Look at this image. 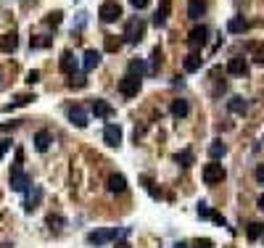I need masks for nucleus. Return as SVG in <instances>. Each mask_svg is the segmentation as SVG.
<instances>
[{
    "label": "nucleus",
    "instance_id": "nucleus-41",
    "mask_svg": "<svg viewBox=\"0 0 264 248\" xmlns=\"http://www.w3.org/2000/svg\"><path fill=\"white\" fill-rule=\"evenodd\" d=\"M256 206H259V211H264V193L259 195V201H256Z\"/></svg>",
    "mask_w": 264,
    "mask_h": 248
},
{
    "label": "nucleus",
    "instance_id": "nucleus-13",
    "mask_svg": "<svg viewBox=\"0 0 264 248\" xmlns=\"http://www.w3.org/2000/svg\"><path fill=\"white\" fill-rule=\"evenodd\" d=\"M106 187H109V193H124L127 190V180H124V174H109Z\"/></svg>",
    "mask_w": 264,
    "mask_h": 248
},
{
    "label": "nucleus",
    "instance_id": "nucleus-4",
    "mask_svg": "<svg viewBox=\"0 0 264 248\" xmlns=\"http://www.w3.org/2000/svg\"><path fill=\"white\" fill-rule=\"evenodd\" d=\"M119 92L124 98H135L137 92H140V77H135V74H124L122 79H119Z\"/></svg>",
    "mask_w": 264,
    "mask_h": 248
},
{
    "label": "nucleus",
    "instance_id": "nucleus-2",
    "mask_svg": "<svg viewBox=\"0 0 264 248\" xmlns=\"http://www.w3.org/2000/svg\"><path fill=\"white\" fill-rule=\"evenodd\" d=\"M124 42H140L143 37H145V21L140 19V16H135V19H130L127 21V27H124Z\"/></svg>",
    "mask_w": 264,
    "mask_h": 248
},
{
    "label": "nucleus",
    "instance_id": "nucleus-28",
    "mask_svg": "<svg viewBox=\"0 0 264 248\" xmlns=\"http://www.w3.org/2000/svg\"><path fill=\"white\" fill-rule=\"evenodd\" d=\"M0 48H3V51H16V37H14V34H8V37L0 42Z\"/></svg>",
    "mask_w": 264,
    "mask_h": 248
},
{
    "label": "nucleus",
    "instance_id": "nucleus-27",
    "mask_svg": "<svg viewBox=\"0 0 264 248\" xmlns=\"http://www.w3.org/2000/svg\"><path fill=\"white\" fill-rule=\"evenodd\" d=\"M48 227H50V230H61V227H64V217H61V214H50V217H48Z\"/></svg>",
    "mask_w": 264,
    "mask_h": 248
},
{
    "label": "nucleus",
    "instance_id": "nucleus-39",
    "mask_svg": "<svg viewBox=\"0 0 264 248\" xmlns=\"http://www.w3.org/2000/svg\"><path fill=\"white\" fill-rule=\"evenodd\" d=\"M11 148V140H0V159L6 156V151Z\"/></svg>",
    "mask_w": 264,
    "mask_h": 248
},
{
    "label": "nucleus",
    "instance_id": "nucleus-7",
    "mask_svg": "<svg viewBox=\"0 0 264 248\" xmlns=\"http://www.w3.org/2000/svg\"><path fill=\"white\" fill-rule=\"evenodd\" d=\"M206 40H209V29H206L203 24H201V27H193V29H190V34H188V45H190L193 51L203 48Z\"/></svg>",
    "mask_w": 264,
    "mask_h": 248
},
{
    "label": "nucleus",
    "instance_id": "nucleus-32",
    "mask_svg": "<svg viewBox=\"0 0 264 248\" xmlns=\"http://www.w3.org/2000/svg\"><path fill=\"white\" fill-rule=\"evenodd\" d=\"M190 245H193V248H214V243H212L209 238H198V240H193Z\"/></svg>",
    "mask_w": 264,
    "mask_h": 248
},
{
    "label": "nucleus",
    "instance_id": "nucleus-19",
    "mask_svg": "<svg viewBox=\"0 0 264 248\" xmlns=\"http://www.w3.org/2000/svg\"><path fill=\"white\" fill-rule=\"evenodd\" d=\"M206 14V0H188V16L190 19H201Z\"/></svg>",
    "mask_w": 264,
    "mask_h": 248
},
{
    "label": "nucleus",
    "instance_id": "nucleus-8",
    "mask_svg": "<svg viewBox=\"0 0 264 248\" xmlns=\"http://www.w3.org/2000/svg\"><path fill=\"white\" fill-rule=\"evenodd\" d=\"M24 193H27V201H24V211H27V214H32V211L40 206V201H42V187L32 185L29 190H24Z\"/></svg>",
    "mask_w": 264,
    "mask_h": 248
},
{
    "label": "nucleus",
    "instance_id": "nucleus-17",
    "mask_svg": "<svg viewBox=\"0 0 264 248\" xmlns=\"http://www.w3.org/2000/svg\"><path fill=\"white\" fill-rule=\"evenodd\" d=\"M227 72H230V74H246V72H248L246 58H240V56L230 58V61H227Z\"/></svg>",
    "mask_w": 264,
    "mask_h": 248
},
{
    "label": "nucleus",
    "instance_id": "nucleus-34",
    "mask_svg": "<svg viewBox=\"0 0 264 248\" xmlns=\"http://www.w3.org/2000/svg\"><path fill=\"white\" fill-rule=\"evenodd\" d=\"M254 61L264 64V45H254Z\"/></svg>",
    "mask_w": 264,
    "mask_h": 248
},
{
    "label": "nucleus",
    "instance_id": "nucleus-42",
    "mask_svg": "<svg viewBox=\"0 0 264 248\" xmlns=\"http://www.w3.org/2000/svg\"><path fill=\"white\" fill-rule=\"evenodd\" d=\"M175 248H188V243H177Z\"/></svg>",
    "mask_w": 264,
    "mask_h": 248
},
{
    "label": "nucleus",
    "instance_id": "nucleus-24",
    "mask_svg": "<svg viewBox=\"0 0 264 248\" xmlns=\"http://www.w3.org/2000/svg\"><path fill=\"white\" fill-rule=\"evenodd\" d=\"M261 232H264V224H261V222H251L248 227H246L248 240H259V238H261Z\"/></svg>",
    "mask_w": 264,
    "mask_h": 248
},
{
    "label": "nucleus",
    "instance_id": "nucleus-37",
    "mask_svg": "<svg viewBox=\"0 0 264 248\" xmlns=\"http://www.w3.org/2000/svg\"><path fill=\"white\" fill-rule=\"evenodd\" d=\"M27 82H29V85H34V82H40V72H37V69H32V72L27 74Z\"/></svg>",
    "mask_w": 264,
    "mask_h": 248
},
{
    "label": "nucleus",
    "instance_id": "nucleus-35",
    "mask_svg": "<svg viewBox=\"0 0 264 248\" xmlns=\"http://www.w3.org/2000/svg\"><path fill=\"white\" fill-rule=\"evenodd\" d=\"M119 45H122V40L109 37V40H106V51H119Z\"/></svg>",
    "mask_w": 264,
    "mask_h": 248
},
{
    "label": "nucleus",
    "instance_id": "nucleus-33",
    "mask_svg": "<svg viewBox=\"0 0 264 248\" xmlns=\"http://www.w3.org/2000/svg\"><path fill=\"white\" fill-rule=\"evenodd\" d=\"M32 101H34V95H16L11 106H27V103H32Z\"/></svg>",
    "mask_w": 264,
    "mask_h": 248
},
{
    "label": "nucleus",
    "instance_id": "nucleus-20",
    "mask_svg": "<svg viewBox=\"0 0 264 248\" xmlns=\"http://www.w3.org/2000/svg\"><path fill=\"white\" fill-rule=\"evenodd\" d=\"M188 111H190L188 101H182V98L172 101V116H175V119H182V116H188Z\"/></svg>",
    "mask_w": 264,
    "mask_h": 248
},
{
    "label": "nucleus",
    "instance_id": "nucleus-25",
    "mask_svg": "<svg viewBox=\"0 0 264 248\" xmlns=\"http://www.w3.org/2000/svg\"><path fill=\"white\" fill-rule=\"evenodd\" d=\"M175 161L180 164V167H185V169H188V167H190V164H193V161H196V156H193V151H180V153H177V156H175Z\"/></svg>",
    "mask_w": 264,
    "mask_h": 248
},
{
    "label": "nucleus",
    "instance_id": "nucleus-29",
    "mask_svg": "<svg viewBox=\"0 0 264 248\" xmlns=\"http://www.w3.org/2000/svg\"><path fill=\"white\" fill-rule=\"evenodd\" d=\"M69 85H72V87H74V85H77V87H85L87 82H85L82 74H69Z\"/></svg>",
    "mask_w": 264,
    "mask_h": 248
},
{
    "label": "nucleus",
    "instance_id": "nucleus-21",
    "mask_svg": "<svg viewBox=\"0 0 264 248\" xmlns=\"http://www.w3.org/2000/svg\"><path fill=\"white\" fill-rule=\"evenodd\" d=\"M227 109H230L233 114H246V109H248V101H246V98H240V95H235L230 103H227Z\"/></svg>",
    "mask_w": 264,
    "mask_h": 248
},
{
    "label": "nucleus",
    "instance_id": "nucleus-43",
    "mask_svg": "<svg viewBox=\"0 0 264 248\" xmlns=\"http://www.w3.org/2000/svg\"><path fill=\"white\" fill-rule=\"evenodd\" d=\"M117 248H130V245H127V243H119V245H117Z\"/></svg>",
    "mask_w": 264,
    "mask_h": 248
},
{
    "label": "nucleus",
    "instance_id": "nucleus-15",
    "mask_svg": "<svg viewBox=\"0 0 264 248\" xmlns=\"http://www.w3.org/2000/svg\"><path fill=\"white\" fill-rule=\"evenodd\" d=\"M59 66H61V72H64V74H74V69H77V58L72 56V51H64V53H61Z\"/></svg>",
    "mask_w": 264,
    "mask_h": 248
},
{
    "label": "nucleus",
    "instance_id": "nucleus-16",
    "mask_svg": "<svg viewBox=\"0 0 264 248\" xmlns=\"http://www.w3.org/2000/svg\"><path fill=\"white\" fill-rule=\"evenodd\" d=\"M201 64H203V58H201V53H198V51L188 53V56H185V61H182V66H185V72H198V69H201Z\"/></svg>",
    "mask_w": 264,
    "mask_h": 248
},
{
    "label": "nucleus",
    "instance_id": "nucleus-31",
    "mask_svg": "<svg viewBox=\"0 0 264 248\" xmlns=\"http://www.w3.org/2000/svg\"><path fill=\"white\" fill-rule=\"evenodd\" d=\"M198 217H201V219H209V217H212V209H209V204H203V201L198 204Z\"/></svg>",
    "mask_w": 264,
    "mask_h": 248
},
{
    "label": "nucleus",
    "instance_id": "nucleus-22",
    "mask_svg": "<svg viewBox=\"0 0 264 248\" xmlns=\"http://www.w3.org/2000/svg\"><path fill=\"white\" fill-rule=\"evenodd\" d=\"M246 29H248V21L246 19H230V21H227V32H233V34H240Z\"/></svg>",
    "mask_w": 264,
    "mask_h": 248
},
{
    "label": "nucleus",
    "instance_id": "nucleus-5",
    "mask_svg": "<svg viewBox=\"0 0 264 248\" xmlns=\"http://www.w3.org/2000/svg\"><path fill=\"white\" fill-rule=\"evenodd\" d=\"M119 235H122V230H117V227H111V230H98V232H90V235H87V243H90V245H103V243L117 240Z\"/></svg>",
    "mask_w": 264,
    "mask_h": 248
},
{
    "label": "nucleus",
    "instance_id": "nucleus-6",
    "mask_svg": "<svg viewBox=\"0 0 264 248\" xmlns=\"http://www.w3.org/2000/svg\"><path fill=\"white\" fill-rule=\"evenodd\" d=\"M222 180H225V167H222V164H217V161L206 164V167H203V182L206 185H217Z\"/></svg>",
    "mask_w": 264,
    "mask_h": 248
},
{
    "label": "nucleus",
    "instance_id": "nucleus-38",
    "mask_svg": "<svg viewBox=\"0 0 264 248\" xmlns=\"http://www.w3.org/2000/svg\"><path fill=\"white\" fill-rule=\"evenodd\" d=\"M130 3H132V8L140 11V8H148V3H151V0H130Z\"/></svg>",
    "mask_w": 264,
    "mask_h": 248
},
{
    "label": "nucleus",
    "instance_id": "nucleus-36",
    "mask_svg": "<svg viewBox=\"0 0 264 248\" xmlns=\"http://www.w3.org/2000/svg\"><path fill=\"white\" fill-rule=\"evenodd\" d=\"M209 219H214L217 224H220V227H227V219H225L222 214H217V211H212V217H209Z\"/></svg>",
    "mask_w": 264,
    "mask_h": 248
},
{
    "label": "nucleus",
    "instance_id": "nucleus-23",
    "mask_svg": "<svg viewBox=\"0 0 264 248\" xmlns=\"http://www.w3.org/2000/svg\"><path fill=\"white\" fill-rule=\"evenodd\" d=\"M225 153H227V145L222 143V140H214V143L209 145V156H212L214 161H217V159H222Z\"/></svg>",
    "mask_w": 264,
    "mask_h": 248
},
{
    "label": "nucleus",
    "instance_id": "nucleus-12",
    "mask_svg": "<svg viewBox=\"0 0 264 248\" xmlns=\"http://www.w3.org/2000/svg\"><path fill=\"white\" fill-rule=\"evenodd\" d=\"M169 11H172V0H162V3H159V8H156V14H153V24H156V27H164V24H167Z\"/></svg>",
    "mask_w": 264,
    "mask_h": 248
},
{
    "label": "nucleus",
    "instance_id": "nucleus-3",
    "mask_svg": "<svg viewBox=\"0 0 264 248\" xmlns=\"http://www.w3.org/2000/svg\"><path fill=\"white\" fill-rule=\"evenodd\" d=\"M98 16H100V21H106V24H111V21L122 19V6L117 3V0H106V3H100V8H98Z\"/></svg>",
    "mask_w": 264,
    "mask_h": 248
},
{
    "label": "nucleus",
    "instance_id": "nucleus-1",
    "mask_svg": "<svg viewBox=\"0 0 264 248\" xmlns=\"http://www.w3.org/2000/svg\"><path fill=\"white\" fill-rule=\"evenodd\" d=\"M21 164H24V151H16V161H14V167H11V190L24 193L32 187V177L21 169Z\"/></svg>",
    "mask_w": 264,
    "mask_h": 248
},
{
    "label": "nucleus",
    "instance_id": "nucleus-14",
    "mask_svg": "<svg viewBox=\"0 0 264 248\" xmlns=\"http://www.w3.org/2000/svg\"><path fill=\"white\" fill-rule=\"evenodd\" d=\"M50 143H53V135L48 132V129H40L37 135H34V148H37L40 153H45L50 148Z\"/></svg>",
    "mask_w": 264,
    "mask_h": 248
},
{
    "label": "nucleus",
    "instance_id": "nucleus-26",
    "mask_svg": "<svg viewBox=\"0 0 264 248\" xmlns=\"http://www.w3.org/2000/svg\"><path fill=\"white\" fill-rule=\"evenodd\" d=\"M145 72V64L140 61V58H132L130 61V74H135V77H140Z\"/></svg>",
    "mask_w": 264,
    "mask_h": 248
},
{
    "label": "nucleus",
    "instance_id": "nucleus-11",
    "mask_svg": "<svg viewBox=\"0 0 264 248\" xmlns=\"http://www.w3.org/2000/svg\"><path fill=\"white\" fill-rule=\"evenodd\" d=\"M93 114L98 116V119H111V116H114V106H111L109 101L95 98V101H93Z\"/></svg>",
    "mask_w": 264,
    "mask_h": 248
},
{
    "label": "nucleus",
    "instance_id": "nucleus-40",
    "mask_svg": "<svg viewBox=\"0 0 264 248\" xmlns=\"http://www.w3.org/2000/svg\"><path fill=\"white\" fill-rule=\"evenodd\" d=\"M256 180L264 182V164H259V167H256Z\"/></svg>",
    "mask_w": 264,
    "mask_h": 248
},
{
    "label": "nucleus",
    "instance_id": "nucleus-9",
    "mask_svg": "<svg viewBox=\"0 0 264 248\" xmlns=\"http://www.w3.org/2000/svg\"><path fill=\"white\" fill-rule=\"evenodd\" d=\"M103 143L117 148L122 143V127L119 124H106V129H103Z\"/></svg>",
    "mask_w": 264,
    "mask_h": 248
},
{
    "label": "nucleus",
    "instance_id": "nucleus-10",
    "mask_svg": "<svg viewBox=\"0 0 264 248\" xmlns=\"http://www.w3.org/2000/svg\"><path fill=\"white\" fill-rule=\"evenodd\" d=\"M69 122H72L74 127H87V111L82 109V106H72V109H69Z\"/></svg>",
    "mask_w": 264,
    "mask_h": 248
},
{
    "label": "nucleus",
    "instance_id": "nucleus-30",
    "mask_svg": "<svg viewBox=\"0 0 264 248\" xmlns=\"http://www.w3.org/2000/svg\"><path fill=\"white\" fill-rule=\"evenodd\" d=\"M61 16H64L61 11H53V14H48V19H45V21H48L50 27H59L61 24Z\"/></svg>",
    "mask_w": 264,
    "mask_h": 248
},
{
    "label": "nucleus",
    "instance_id": "nucleus-18",
    "mask_svg": "<svg viewBox=\"0 0 264 248\" xmlns=\"http://www.w3.org/2000/svg\"><path fill=\"white\" fill-rule=\"evenodd\" d=\"M98 64H100V53L98 51H85V56H82V69L85 72H93Z\"/></svg>",
    "mask_w": 264,
    "mask_h": 248
}]
</instances>
